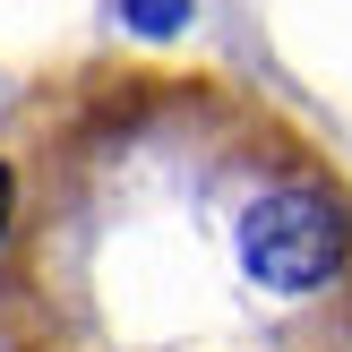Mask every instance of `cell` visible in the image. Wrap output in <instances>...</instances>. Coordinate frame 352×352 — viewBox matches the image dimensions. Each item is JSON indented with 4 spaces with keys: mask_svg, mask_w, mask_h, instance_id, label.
I'll return each instance as SVG.
<instances>
[{
    "mask_svg": "<svg viewBox=\"0 0 352 352\" xmlns=\"http://www.w3.org/2000/svg\"><path fill=\"white\" fill-rule=\"evenodd\" d=\"M189 26V0H129V34H155V43H164V34H181Z\"/></svg>",
    "mask_w": 352,
    "mask_h": 352,
    "instance_id": "7a4b0ae2",
    "label": "cell"
},
{
    "mask_svg": "<svg viewBox=\"0 0 352 352\" xmlns=\"http://www.w3.org/2000/svg\"><path fill=\"white\" fill-rule=\"evenodd\" d=\"M0 232H9V164H0Z\"/></svg>",
    "mask_w": 352,
    "mask_h": 352,
    "instance_id": "3957f363",
    "label": "cell"
},
{
    "mask_svg": "<svg viewBox=\"0 0 352 352\" xmlns=\"http://www.w3.org/2000/svg\"><path fill=\"white\" fill-rule=\"evenodd\" d=\"M0 164V352H352V172L232 69L86 52Z\"/></svg>",
    "mask_w": 352,
    "mask_h": 352,
    "instance_id": "6da1fadb",
    "label": "cell"
}]
</instances>
